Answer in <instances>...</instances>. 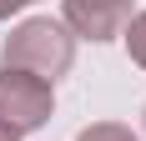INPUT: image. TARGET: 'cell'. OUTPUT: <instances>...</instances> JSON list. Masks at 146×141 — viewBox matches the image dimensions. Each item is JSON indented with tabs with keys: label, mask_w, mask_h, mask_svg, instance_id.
<instances>
[{
	"label": "cell",
	"mask_w": 146,
	"mask_h": 141,
	"mask_svg": "<svg viewBox=\"0 0 146 141\" xmlns=\"http://www.w3.org/2000/svg\"><path fill=\"white\" fill-rule=\"evenodd\" d=\"M71 66H76V35L56 15H30V20H20L5 35V45H0V70H25V76L50 81V86Z\"/></svg>",
	"instance_id": "6da1fadb"
},
{
	"label": "cell",
	"mask_w": 146,
	"mask_h": 141,
	"mask_svg": "<svg viewBox=\"0 0 146 141\" xmlns=\"http://www.w3.org/2000/svg\"><path fill=\"white\" fill-rule=\"evenodd\" d=\"M25 5H35V0H0V20H10V15H20Z\"/></svg>",
	"instance_id": "8992f818"
},
{
	"label": "cell",
	"mask_w": 146,
	"mask_h": 141,
	"mask_svg": "<svg viewBox=\"0 0 146 141\" xmlns=\"http://www.w3.org/2000/svg\"><path fill=\"white\" fill-rule=\"evenodd\" d=\"M141 126H146V106H141Z\"/></svg>",
	"instance_id": "ba28073f"
},
{
	"label": "cell",
	"mask_w": 146,
	"mask_h": 141,
	"mask_svg": "<svg viewBox=\"0 0 146 141\" xmlns=\"http://www.w3.org/2000/svg\"><path fill=\"white\" fill-rule=\"evenodd\" d=\"M0 141H20V136H15V131H5V126H0Z\"/></svg>",
	"instance_id": "52a82bcc"
},
{
	"label": "cell",
	"mask_w": 146,
	"mask_h": 141,
	"mask_svg": "<svg viewBox=\"0 0 146 141\" xmlns=\"http://www.w3.org/2000/svg\"><path fill=\"white\" fill-rule=\"evenodd\" d=\"M76 141H141V136H136L131 126H121V121H91Z\"/></svg>",
	"instance_id": "5b68a950"
},
{
	"label": "cell",
	"mask_w": 146,
	"mask_h": 141,
	"mask_svg": "<svg viewBox=\"0 0 146 141\" xmlns=\"http://www.w3.org/2000/svg\"><path fill=\"white\" fill-rule=\"evenodd\" d=\"M60 20L71 25L76 41H116L131 25V0H60Z\"/></svg>",
	"instance_id": "3957f363"
},
{
	"label": "cell",
	"mask_w": 146,
	"mask_h": 141,
	"mask_svg": "<svg viewBox=\"0 0 146 141\" xmlns=\"http://www.w3.org/2000/svg\"><path fill=\"white\" fill-rule=\"evenodd\" d=\"M56 116V86L35 81L25 70H0V126L25 136V131H40L45 121Z\"/></svg>",
	"instance_id": "7a4b0ae2"
},
{
	"label": "cell",
	"mask_w": 146,
	"mask_h": 141,
	"mask_svg": "<svg viewBox=\"0 0 146 141\" xmlns=\"http://www.w3.org/2000/svg\"><path fill=\"white\" fill-rule=\"evenodd\" d=\"M121 41H126V51H131V61L146 70V10H136L131 15V25L121 30Z\"/></svg>",
	"instance_id": "277c9868"
}]
</instances>
